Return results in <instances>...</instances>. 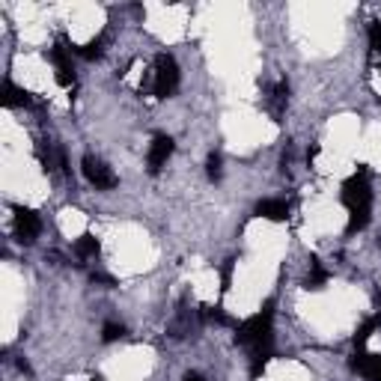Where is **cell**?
I'll list each match as a JSON object with an SVG mask.
<instances>
[{
  "instance_id": "6da1fadb",
  "label": "cell",
  "mask_w": 381,
  "mask_h": 381,
  "mask_svg": "<svg viewBox=\"0 0 381 381\" xmlns=\"http://www.w3.org/2000/svg\"><path fill=\"white\" fill-rule=\"evenodd\" d=\"M233 340L250 351V375L259 378L265 363L274 358V301L268 298L257 316L238 322Z\"/></svg>"
},
{
  "instance_id": "7a4b0ae2",
  "label": "cell",
  "mask_w": 381,
  "mask_h": 381,
  "mask_svg": "<svg viewBox=\"0 0 381 381\" xmlns=\"http://www.w3.org/2000/svg\"><path fill=\"white\" fill-rule=\"evenodd\" d=\"M340 200L348 211H373V188H370V176H366V167L355 176H348L340 188Z\"/></svg>"
},
{
  "instance_id": "3957f363",
  "label": "cell",
  "mask_w": 381,
  "mask_h": 381,
  "mask_svg": "<svg viewBox=\"0 0 381 381\" xmlns=\"http://www.w3.org/2000/svg\"><path fill=\"white\" fill-rule=\"evenodd\" d=\"M176 90H179V66L170 54H158V57H155L152 93H155V98H170Z\"/></svg>"
},
{
  "instance_id": "277c9868",
  "label": "cell",
  "mask_w": 381,
  "mask_h": 381,
  "mask_svg": "<svg viewBox=\"0 0 381 381\" xmlns=\"http://www.w3.org/2000/svg\"><path fill=\"white\" fill-rule=\"evenodd\" d=\"M81 167H83V176H87V182L90 185H95L98 191H110V188H117V173L110 170V167L102 161V158H95V155H83V161H81Z\"/></svg>"
},
{
  "instance_id": "5b68a950",
  "label": "cell",
  "mask_w": 381,
  "mask_h": 381,
  "mask_svg": "<svg viewBox=\"0 0 381 381\" xmlns=\"http://www.w3.org/2000/svg\"><path fill=\"white\" fill-rule=\"evenodd\" d=\"M12 211H16V238L21 245H33L42 233V218L27 206H16Z\"/></svg>"
},
{
  "instance_id": "8992f818",
  "label": "cell",
  "mask_w": 381,
  "mask_h": 381,
  "mask_svg": "<svg viewBox=\"0 0 381 381\" xmlns=\"http://www.w3.org/2000/svg\"><path fill=\"white\" fill-rule=\"evenodd\" d=\"M51 63L57 69V83L60 87H72L75 83V66H72V48L63 39H57V45L51 48Z\"/></svg>"
},
{
  "instance_id": "52a82bcc",
  "label": "cell",
  "mask_w": 381,
  "mask_h": 381,
  "mask_svg": "<svg viewBox=\"0 0 381 381\" xmlns=\"http://www.w3.org/2000/svg\"><path fill=\"white\" fill-rule=\"evenodd\" d=\"M173 155V137L170 134H155L152 146H149V155H146V167L149 173H161V167L167 164V158Z\"/></svg>"
},
{
  "instance_id": "ba28073f",
  "label": "cell",
  "mask_w": 381,
  "mask_h": 381,
  "mask_svg": "<svg viewBox=\"0 0 381 381\" xmlns=\"http://www.w3.org/2000/svg\"><path fill=\"white\" fill-rule=\"evenodd\" d=\"M351 373L363 375L366 381H381V355H366V351H355L348 361Z\"/></svg>"
},
{
  "instance_id": "9c48e42d",
  "label": "cell",
  "mask_w": 381,
  "mask_h": 381,
  "mask_svg": "<svg viewBox=\"0 0 381 381\" xmlns=\"http://www.w3.org/2000/svg\"><path fill=\"white\" fill-rule=\"evenodd\" d=\"M253 215L257 218H265V221H289V203L286 200H259L257 209H253Z\"/></svg>"
},
{
  "instance_id": "30bf717a",
  "label": "cell",
  "mask_w": 381,
  "mask_h": 381,
  "mask_svg": "<svg viewBox=\"0 0 381 381\" xmlns=\"http://www.w3.org/2000/svg\"><path fill=\"white\" fill-rule=\"evenodd\" d=\"M0 102H4V107H33V95L16 87L12 81H4V90H0Z\"/></svg>"
},
{
  "instance_id": "8fae6325",
  "label": "cell",
  "mask_w": 381,
  "mask_h": 381,
  "mask_svg": "<svg viewBox=\"0 0 381 381\" xmlns=\"http://www.w3.org/2000/svg\"><path fill=\"white\" fill-rule=\"evenodd\" d=\"M167 334L173 336V340H182V336H188L191 334V310L185 307V301L179 304V310H176V319L167 324Z\"/></svg>"
},
{
  "instance_id": "7c38bea8",
  "label": "cell",
  "mask_w": 381,
  "mask_h": 381,
  "mask_svg": "<svg viewBox=\"0 0 381 381\" xmlns=\"http://www.w3.org/2000/svg\"><path fill=\"white\" fill-rule=\"evenodd\" d=\"M286 102H289V81H277V87L271 93V114H274V122H280L286 110Z\"/></svg>"
},
{
  "instance_id": "4fadbf2b",
  "label": "cell",
  "mask_w": 381,
  "mask_h": 381,
  "mask_svg": "<svg viewBox=\"0 0 381 381\" xmlns=\"http://www.w3.org/2000/svg\"><path fill=\"white\" fill-rule=\"evenodd\" d=\"M324 283H328V271H324L316 257H310V274L304 280V289H322Z\"/></svg>"
},
{
  "instance_id": "5bb4252c",
  "label": "cell",
  "mask_w": 381,
  "mask_h": 381,
  "mask_svg": "<svg viewBox=\"0 0 381 381\" xmlns=\"http://www.w3.org/2000/svg\"><path fill=\"white\" fill-rule=\"evenodd\" d=\"M105 36H95V39H90L87 42V45H81V48H75V54H78V57H83V60H98V57H102V54H105Z\"/></svg>"
},
{
  "instance_id": "9a60e30c",
  "label": "cell",
  "mask_w": 381,
  "mask_h": 381,
  "mask_svg": "<svg viewBox=\"0 0 381 381\" xmlns=\"http://www.w3.org/2000/svg\"><path fill=\"white\" fill-rule=\"evenodd\" d=\"M378 328H381V316H373V319H366V322L361 324V328H358V334H355V348L361 351V348L366 346V340H370V336H373Z\"/></svg>"
},
{
  "instance_id": "2e32d148",
  "label": "cell",
  "mask_w": 381,
  "mask_h": 381,
  "mask_svg": "<svg viewBox=\"0 0 381 381\" xmlns=\"http://www.w3.org/2000/svg\"><path fill=\"white\" fill-rule=\"evenodd\" d=\"M75 253L81 259H90V257H95L98 253V238L93 235V233H83L78 242H75Z\"/></svg>"
},
{
  "instance_id": "e0dca14e",
  "label": "cell",
  "mask_w": 381,
  "mask_h": 381,
  "mask_svg": "<svg viewBox=\"0 0 381 381\" xmlns=\"http://www.w3.org/2000/svg\"><path fill=\"white\" fill-rule=\"evenodd\" d=\"M221 167H223L221 155H218V152H211V155H209V161H206V173H209L211 182H221V173H223Z\"/></svg>"
},
{
  "instance_id": "ac0fdd59",
  "label": "cell",
  "mask_w": 381,
  "mask_h": 381,
  "mask_svg": "<svg viewBox=\"0 0 381 381\" xmlns=\"http://www.w3.org/2000/svg\"><path fill=\"white\" fill-rule=\"evenodd\" d=\"M125 334V328L119 322H105V328H102V340L105 343H114V340H119V336Z\"/></svg>"
},
{
  "instance_id": "d6986e66",
  "label": "cell",
  "mask_w": 381,
  "mask_h": 381,
  "mask_svg": "<svg viewBox=\"0 0 381 381\" xmlns=\"http://www.w3.org/2000/svg\"><path fill=\"white\" fill-rule=\"evenodd\" d=\"M233 268H235V259H223V268H221V292H230V286H233Z\"/></svg>"
},
{
  "instance_id": "ffe728a7",
  "label": "cell",
  "mask_w": 381,
  "mask_h": 381,
  "mask_svg": "<svg viewBox=\"0 0 381 381\" xmlns=\"http://www.w3.org/2000/svg\"><path fill=\"white\" fill-rule=\"evenodd\" d=\"M90 280H93L95 286H105V289H114V286H117V280L110 277V274H102V271H93V277H90Z\"/></svg>"
},
{
  "instance_id": "44dd1931",
  "label": "cell",
  "mask_w": 381,
  "mask_h": 381,
  "mask_svg": "<svg viewBox=\"0 0 381 381\" xmlns=\"http://www.w3.org/2000/svg\"><path fill=\"white\" fill-rule=\"evenodd\" d=\"M370 48L373 51H381V24L378 21L370 24Z\"/></svg>"
},
{
  "instance_id": "7402d4cb",
  "label": "cell",
  "mask_w": 381,
  "mask_h": 381,
  "mask_svg": "<svg viewBox=\"0 0 381 381\" xmlns=\"http://www.w3.org/2000/svg\"><path fill=\"white\" fill-rule=\"evenodd\" d=\"M289 164H292V143H286V149H283V155H280V170H289Z\"/></svg>"
},
{
  "instance_id": "603a6c76",
  "label": "cell",
  "mask_w": 381,
  "mask_h": 381,
  "mask_svg": "<svg viewBox=\"0 0 381 381\" xmlns=\"http://www.w3.org/2000/svg\"><path fill=\"white\" fill-rule=\"evenodd\" d=\"M16 366H18V370H21L24 375H30V373H33V370H30V363H27L24 358H18V361H16Z\"/></svg>"
},
{
  "instance_id": "cb8c5ba5",
  "label": "cell",
  "mask_w": 381,
  "mask_h": 381,
  "mask_svg": "<svg viewBox=\"0 0 381 381\" xmlns=\"http://www.w3.org/2000/svg\"><path fill=\"white\" fill-rule=\"evenodd\" d=\"M316 155H319V146H310V149H307V164H313Z\"/></svg>"
},
{
  "instance_id": "d4e9b609",
  "label": "cell",
  "mask_w": 381,
  "mask_h": 381,
  "mask_svg": "<svg viewBox=\"0 0 381 381\" xmlns=\"http://www.w3.org/2000/svg\"><path fill=\"white\" fill-rule=\"evenodd\" d=\"M185 381H206V378H203L200 373H188V375H185Z\"/></svg>"
},
{
  "instance_id": "484cf974",
  "label": "cell",
  "mask_w": 381,
  "mask_h": 381,
  "mask_svg": "<svg viewBox=\"0 0 381 381\" xmlns=\"http://www.w3.org/2000/svg\"><path fill=\"white\" fill-rule=\"evenodd\" d=\"M378 245H381V242H378Z\"/></svg>"
}]
</instances>
